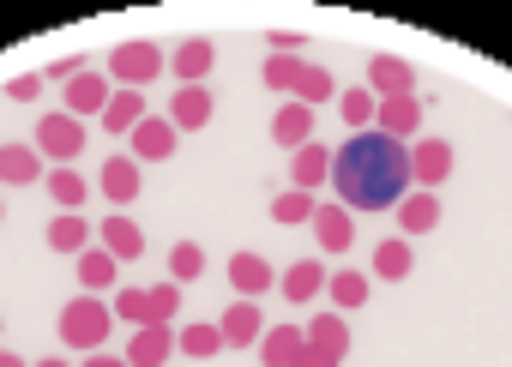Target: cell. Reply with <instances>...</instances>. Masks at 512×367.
<instances>
[{"label":"cell","mask_w":512,"mask_h":367,"mask_svg":"<svg viewBox=\"0 0 512 367\" xmlns=\"http://www.w3.org/2000/svg\"><path fill=\"white\" fill-rule=\"evenodd\" d=\"M332 187L344 211H392L416 181H410V145L386 133H350L344 151H332Z\"/></svg>","instance_id":"1"},{"label":"cell","mask_w":512,"mask_h":367,"mask_svg":"<svg viewBox=\"0 0 512 367\" xmlns=\"http://www.w3.org/2000/svg\"><path fill=\"white\" fill-rule=\"evenodd\" d=\"M169 67V55L157 49V43H145V37H127V43H115L109 49V67H103V79H115V91H145L157 73Z\"/></svg>","instance_id":"2"},{"label":"cell","mask_w":512,"mask_h":367,"mask_svg":"<svg viewBox=\"0 0 512 367\" xmlns=\"http://www.w3.org/2000/svg\"><path fill=\"white\" fill-rule=\"evenodd\" d=\"M109 331H115V313L103 307V295H79V301L61 307V343H67V349L97 355V349L109 343Z\"/></svg>","instance_id":"3"},{"label":"cell","mask_w":512,"mask_h":367,"mask_svg":"<svg viewBox=\"0 0 512 367\" xmlns=\"http://www.w3.org/2000/svg\"><path fill=\"white\" fill-rule=\"evenodd\" d=\"M85 151V121L73 115H43L37 121V157H55V169H67Z\"/></svg>","instance_id":"4"},{"label":"cell","mask_w":512,"mask_h":367,"mask_svg":"<svg viewBox=\"0 0 512 367\" xmlns=\"http://www.w3.org/2000/svg\"><path fill=\"white\" fill-rule=\"evenodd\" d=\"M374 133H386V139H398V145L422 139V97H386V103L374 109Z\"/></svg>","instance_id":"5"},{"label":"cell","mask_w":512,"mask_h":367,"mask_svg":"<svg viewBox=\"0 0 512 367\" xmlns=\"http://www.w3.org/2000/svg\"><path fill=\"white\" fill-rule=\"evenodd\" d=\"M368 91L386 103V97H416V67L404 55H374L368 61Z\"/></svg>","instance_id":"6"},{"label":"cell","mask_w":512,"mask_h":367,"mask_svg":"<svg viewBox=\"0 0 512 367\" xmlns=\"http://www.w3.org/2000/svg\"><path fill=\"white\" fill-rule=\"evenodd\" d=\"M452 175V145L446 139H410V181L428 193Z\"/></svg>","instance_id":"7"},{"label":"cell","mask_w":512,"mask_h":367,"mask_svg":"<svg viewBox=\"0 0 512 367\" xmlns=\"http://www.w3.org/2000/svg\"><path fill=\"white\" fill-rule=\"evenodd\" d=\"M229 289H235L241 301H260V295L278 289V271H272L260 253H235V259H229Z\"/></svg>","instance_id":"8"},{"label":"cell","mask_w":512,"mask_h":367,"mask_svg":"<svg viewBox=\"0 0 512 367\" xmlns=\"http://www.w3.org/2000/svg\"><path fill=\"white\" fill-rule=\"evenodd\" d=\"M217 337H223V349H253L266 337V319H260V307L253 301H235L223 319H217Z\"/></svg>","instance_id":"9"},{"label":"cell","mask_w":512,"mask_h":367,"mask_svg":"<svg viewBox=\"0 0 512 367\" xmlns=\"http://www.w3.org/2000/svg\"><path fill=\"white\" fill-rule=\"evenodd\" d=\"M127 139H133V163H163V157H175V139H181V133H175L163 115H145Z\"/></svg>","instance_id":"10"},{"label":"cell","mask_w":512,"mask_h":367,"mask_svg":"<svg viewBox=\"0 0 512 367\" xmlns=\"http://www.w3.org/2000/svg\"><path fill=\"white\" fill-rule=\"evenodd\" d=\"M314 241H320V253H350L356 247V217L344 205H314Z\"/></svg>","instance_id":"11"},{"label":"cell","mask_w":512,"mask_h":367,"mask_svg":"<svg viewBox=\"0 0 512 367\" xmlns=\"http://www.w3.org/2000/svg\"><path fill=\"white\" fill-rule=\"evenodd\" d=\"M211 121V91L205 85H175V97H169V127L175 133H199Z\"/></svg>","instance_id":"12"},{"label":"cell","mask_w":512,"mask_h":367,"mask_svg":"<svg viewBox=\"0 0 512 367\" xmlns=\"http://www.w3.org/2000/svg\"><path fill=\"white\" fill-rule=\"evenodd\" d=\"M392 217H398L404 241H410V235H428V229L440 223V199H434V193H422V187H410V193L392 205Z\"/></svg>","instance_id":"13"},{"label":"cell","mask_w":512,"mask_h":367,"mask_svg":"<svg viewBox=\"0 0 512 367\" xmlns=\"http://www.w3.org/2000/svg\"><path fill=\"white\" fill-rule=\"evenodd\" d=\"M278 289H284L290 307H308L314 295H326V265H320V259H296V265L278 277Z\"/></svg>","instance_id":"14"},{"label":"cell","mask_w":512,"mask_h":367,"mask_svg":"<svg viewBox=\"0 0 512 367\" xmlns=\"http://www.w3.org/2000/svg\"><path fill=\"white\" fill-rule=\"evenodd\" d=\"M302 337H308V349H320V355H338V361L350 355V325H344V313H332V307L314 313V319L302 325Z\"/></svg>","instance_id":"15"},{"label":"cell","mask_w":512,"mask_h":367,"mask_svg":"<svg viewBox=\"0 0 512 367\" xmlns=\"http://www.w3.org/2000/svg\"><path fill=\"white\" fill-rule=\"evenodd\" d=\"M175 355V331L169 325H139L127 343V367H163Z\"/></svg>","instance_id":"16"},{"label":"cell","mask_w":512,"mask_h":367,"mask_svg":"<svg viewBox=\"0 0 512 367\" xmlns=\"http://www.w3.org/2000/svg\"><path fill=\"white\" fill-rule=\"evenodd\" d=\"M253 349H260L266 367H296V355L308 349V337H302V325H266V337L253 343Z\"/></svg>","instance_id":"17"},{"label":"cell","mask_w":512,"mask_h":367,"mask_svg":"<svg viewBox=\"0 0 512 367\" xmlns=\"http://www.w3.org/2000/svg\"><path fill=\"white\" fill-rule=\"evenodd\" d=\"M109 91H115V85H109L103 73H91V67H85L79 79H67V115H73V121H79V115H103Z\"/></svg>","instance_id":"18"},{"label":"cell","mask_w":512,"mask_h":367,"mask_svg":"<svg viewBox=\"0 0 512 367\" xmlns=\"http://www.w3.org/2000/svg\"><path fill=\"white\" fill-rule=\"evenodd\" d=\"M31 181H43L37 145H0V187H31Z\"/></svg>","instance_id":"19"},{"label":"cell","mask_w":512,"mask_h":367,"mask_svg":"<svg viewBox=\"0 0 512 367\" xmlns=\"http://www.w3.org/2000/svg\"><path fill=\"white\" fill-rule=\"evenodd\" d=\"M211 61H217V49L205 43V37H187L175 55H169V73L181 79V85H205V73H211Z\"/></svg>","instance_id":"20"},{"label":"cell","mask_w":512,"mask_h":367,"mask_svg":"<svg viewBox=\"0 0 512 367\" xmlns=\"http://www.w3.org/2000/svg\"><path fill=\"white\" fill-rule=\"evenodd\" d=\"M97 247L121 265V259H139V253H145V235H139V223H133V217H121V211H115V217H103V241H97Z\"/></svg>","instance_id":"21"},{"label":"cell","mask_w":512,"mask_h":367,"mask_svg":"<svg viewBox=\"0 0 512 367\" xmlns=\"http://www.w3.org/2000/svg\"><path fill=\"white\" fill-rule=\"evenodd\" d=\"M272 139H278L284 151H302V145L314 139V109H302V103H284V109L272 115Z\"/></svg>","instance_id":"22"},{"label":"cell","mask_w":512,"mask_h":367,"mask_svg":"<svg viewBox=\"0 0 512 367\" xmlns=\"http://www.w3.org/2000/svg\"><path fill=\"white\" fill-rule=\"evenodd\" d=\"M290 157H296V163H290L296 193H314L320 181H332V151H326V145H314V139H308V145H302V151H290Z\"/></svg>","instance_id":"23"},{"label":"cell","mask_w":512,"mask_h":367,"mask_svg":"<svg viewBox=\"0 0 512 367\" xmlns=\"http://www.w3.org/2000/svg\"><path fill=\"white\" fill-rule=\"evenodd\" d=\"M91 241H97V235H91V217H85V211H61V217L49 223V247H55V253H85Z\"/></svg>","instance_id":"24"},{"label":"cell","mask_w":512,"mask_h":367,"mask_svg":"<svg viewBox=\"0 0 512 367\" xmlns=\"http://www.w3.org/2000/svg\"><path fill=\"white\" fill-rule=\"evenodd\" d=\"M139 121H145V91H109L103 127H109V133H133Z\"/></svg>","instance_id":"25"},{"label":"cell","mask_w":512,"mask_h":367,"mask_svg":"<svg viewBox=\"0 0 512 367\" xmlns=\"http://www.w3.org/2000/svg\"><path fill=\"white\" fill-rule=\"evenodd\" d=\"M103 199H115V205H133L139 199V163L133 157H109L103 163Z\"/></svg>","instance_id":"26"},{"label":"cell","mask_w":512,"mask_h":367,"mask_svg":"<svg viewBox=\"0 0 512 367\" xmlns=\"http://www.w3.org/2000/svg\"><path fill=\"white\" fill-rule=\"evenodd\" d=\"M115 271H121V265H115V259H109L97 241L79 253V283H85V295H103V289H115Z\"/></svg>","instance_id":"27"},{"label":"cell","mask_w":512,"mask_h":367,"mask_svg":"<svg viewBox=\"0 0 512 367\" xmlns=\"http://www.w3.org/2000/svg\"><path fill=\"white\" fill-rule=\"evenodd\" d=\"M410 265H416V253H410V241H404V235L374 247V277H386V283H404V277H410Z\"/></svg>","instance_id":"28"},{"label":"cell","mask_w":512,"mask_h":367,"mask_svg":"<svg viewBox=\"0 0 512 367\" xmlns=\"http://www.w3.org/2000/svg\"><path fill=\"white\" fill-rule=\"evenodd\" d=\"M49 199H55L61 211H79V205L91 199V181H85L79 169H49Z\"/></svg>","instance_id":"29"},{"label":"cell","mask_w":512,"mask_h":367,"mask_svg":"<svg viewBox=\"0 0 512 367\" xmlns=\"http://www.w3.org/2000/svg\"><path fill=\"white\" fill-rule=\"evenodd\" d=\"M332 97H338L332 73H326V67H302V79H296V97H290V103H302V109H320V103H332Z\"/></svg>","instance_id":"30"},{"label":"cell","mask_w":512,"mask_h":367,"mask_svg":"<svg viewBox=\"0 0 512 367\" xmlns=\"http://www.w3.org/2000/svg\"><path fill=\"white\" fill-rule=\"evenodd\" d=\"M175 349H181V355H193V361H211V355L223 349V337H217V325H199V319H193V325H181V331H175Z\"/></svg>","instance_id":"31"},{"label":"cell","mask_w":512,"mask_h":367,"mask_svg":"<svg viewBox=\"0 0 512 367\" xmlns=\"http://www.w3.org/2000/svg\"><path fill=\"white\" fill-rule=\"evenodd\" d=\"M326 295H332V307H368V271H338V277H326Z\"/></svg>","instance_id":"32"},{"label":"cell","mask_w":512,"mask_h":367,"mask_svg":"<svg viewBox=\"0 0 512 367\" xmlns=\"http://www.w3.org/2000/svg\"><path fill=\"white\" fill-rule=\"evenodd\" d=\"M193 277H205V253H199V241H175L169 247V283H193Z\"/></svg>","instance_id":"33"},{"label":"cell","mask_w":512,"mask_h":367,"mask_svg":"<svg viewBox=\"0 0 512 367\" xmlns=\"http://www.w3.org/2000/svg\"><path fill=\"white\" fill-rule=\"evenodd\" d=\"M374 109H380V97H374L368 85H356V91H344V127H356V133H368V121H374Z\"/></svg>","instance_id":"34"},{"label":"cell","mask_w":512,"mask_h":367,"mask_svg":"<svg viewBox=\"0 0 512 367\" xmlns=\"http://www.w3.org/2000/svg\"><path fill=\"white\" fill-rule=\"evenodd\" d=\"M308 217H314V193H296L290 187V193L272 199V223H308Z\"/></svg>","instance_id":"35"},{"label":"cell","mask_w":512,"mask_h":367,"mask_svg":"<svg viewBox=\"0 0 512 367\" xmlns=\"http://www.w3.org/2000/svg\"><path fill=\"white\" fill-rule=\"evenodd\" d=\"M151 295V325H169L175 313H181V283H157V289H145Z\"/></svg>","instance_id":"36"},{"label":"cell","mask_w":512,"mask_h":367,"mask_svg":"<svg viewBox=\"0 0 512 367\" xmlns=\"http://www.w3.org/2000/svg\"><path fill=\"white\" fill-rule=\"evenodd\" d=\"M109 313H121V319H133V325H151V295L145 289H115V307Z\"/></svg>","instance_id":"37"},{"label":"cell","mask_w":512,"mask_h":367,"mask_svg":"<svg viewBox=\"0 0 512 367\" xmlns=\"http://www.w3.org/2000/svg\"><path fill=\"white\" fill-rule=\"evenodd\" d=\"M7 97H13V103H37V97H43V73H19V79L7 85Z\"/></svg>","instance_id":"38"},{"label":"cell","mask_w":512,"mask_h":367,"mask_svg":"<svg viewBox=\"0 0 512 367\" xmlns=\"http://www.w3.org/2000/svg\"><path fill=\"white\" fill-rule=\"evenodd\" d=\"M272 55H296L302 61V31H272Z\"/></svg>","instance_id":"39"},{"label":"cell","mask_w":512,"mask_h":367,"mask_svg":"<svg viewBox=\"0 0 512 367\" xmlns=\"http://www.w3.org/2000/svg\"><path fill=\"white\" fill-rule=\"evenodd\" d=\"M296 367H344V361H338V355H320V349H302Z\"/></svg>","instance_id":"40"},{"label":"cell","mask_w":512,"mask_h":367,"mask_svg":"<svg viewBox=\"0 0 512 367\" xmlns=\"http://www.w3.org/2000/svg\"><path fill=\"white\" fill-rule=\"evenodd\" d=\"M79 73H85V61H55L49 67V79H79Z\"/></svg>","instance_id":"41"},{"label":"cell","mask_w":512,"mask_h":367,"mask_svg":"<svg viewBox=\"0 0 512 367\" xmlns=\"http://www.w3.org/2000/svg\"><path fill=\"white\" fill-rule=\"evenodd\" d=\"M85 367H127V355H103L97 349V355H85Z\"/></svg>","instance_id":"42"},{"label":"cell","mask_w":512,"mask_h":367,"mask_svg":"<svg viewBox=\"0 0 512 367\" xmlns=\"http://www.w3.org/2000/svg\"><path fill=\"white\" fill-rule=\"evenodd\" d=\"M0 367H25V355H13V349H0Z\"/></svg>","instance_id":"43"},{"label":"cell","mask_w":512,"mask_h":367,"mask_svg":"<svg viewBox=\"0 0 512 367\" xmlns=\"http://www.w3.org/2000/svg\"><path fill=\"white\" fill-rule=\"evenodd\" d=\"M37 367H67V361H55V355H49V361H37Z\"/></svg>","instance_id":"44"},{"label":"cell","mask_w":512,"mask_h":367,"mask_svg":"<svg viewBox=\"0 0 512 367\" xmlns=\"http://www.w3.org/2000/svg\"><path fill=\"white\" fill-rule=\"evenodd\" d=\"M0 217H7V205H0Z\"/></svg>","instance_id":"45"}]
</instances>
